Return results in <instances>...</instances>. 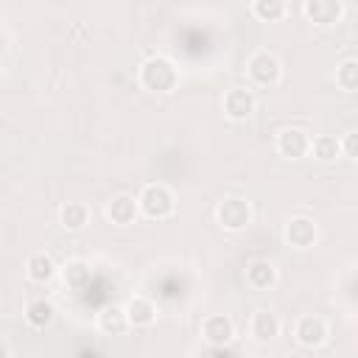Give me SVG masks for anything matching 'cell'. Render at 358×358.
I'll use <instances>...</instances> for the list:
<instances>
[{
    "mask_svg": "<svg viewBox=\"0 0 358 358\" xmlns=\"http://www.w3.org/2000/svg\"><path fill=\"white\" fill-rule=\"evenodd\" d=\"M59 224L67 232H81L90 224V207L84 201H64L59 207Z\"/></svg>",
    "mask_w": 358,
    "mask_h": 358,
    "instance_id": "obj_19",
    "label": "cell"
},
{
    "mask_svg": "<svg viewBox=\"0 0 358 358\" xmlns=\"http://www.w3.org/2000/svg\"><path fill=\"white\" fill-rule=\"evenodd\" d=\"M333 81H336V87H338L341 92H347V95L358 92V59H352V56L341 59V62L336 64V70H333Z\"/></svg>",
    "mask_w": 358,
    "mask_h": 358,
    "instance_id": "obj_20",
    "label": "cell"
},
{
    "mask_svg": "<svg viewBox=\"0 0 358 358\" xmlns=\"http://www.w3.org/2000/svg\"><path fill=\"white\" fill-rule=\"evenodd\" d=\"M59 274H62V282H64L67 288L81 291V288H87L90 280H92V266H90L87 260H81V257H73V260H67L64 266H59Z\"/></svg>",
    "mask_w": 358,
    "mask_h": 358,
    "instance_id": "obj_17",
    "label": "cell"
},
{
    "mask_svg": "<svg viewBox=\"0 0 358 358\" xmlns=\"http://www.w3.org/2000/svg\"><path fill=\"white\" fill-rule=\"evenodd\" d=\"M123 310H126V319H129V327H137V330H143V327H151L154 322H157V305L148 299V296H131V299H126V305H123Z\"/></svg>",
    "mask_w": 358,
    "mask_h": 358,
    "instance_id": "obj_15",
    "label": "cell"
},
{
    "mask_svg": "<svg viewBox=\"0 0 358 358\" xmlns=\"http://www.w3.org/2000/svg\"><path fill=\"white\" fill-rule=\"evenodd\" d=\"M137 199V213L148 221H165L176 213V196L168 185L162 182H148L143 190L134 196Z\"/></svg>",
    "mask_w": 358,
    "mask_h": 358,
    "instance_id": "obj_2",
    "label": "cell"
},
{
    "mask_svg": "<svg viewBox=\"0 0 358 358\" xmlns=\"http://www.w3.org/2000/svg\"><path fill=\"white\" fill-rule=\"evenodd\" d=\"M221 109L229 120L241 123V120H249L257 109V95L252 87H229L221 98Z\"/></svg>",
    "mask_w": 358,
    "mask_h": 358,
    "instance_id": "obj_5",
    "label": "cell"
},
{
    "mask_svg": "<svg viewBox=\"0 0 358 358\" xmlns=\"http://www.w3.org/2000/svg\"><path fill=\"white\" fill-rule=\"evenodd\" d=\"M252 218H255L252 204L243 196H224L215 204V224L224 232H243L252 224Z\"/></svg>",
    "mask_w": 358,
    "mask_h": 358,
    "instance_id": "obj_3",
    "label": "cell"
},
{
    "mask_svg": "<svg viewBox=\"0 0 358 358\" xmlns=\"http://www.w3.org/2000/svg\"><path fill=\"white\" fill-rule=\"evenodd\" d=\"M0 358H11V344L6 338H0Z\"/></svg>",
    "mask_w": 358,
    "mask_h": 358,
    "instance_id": "obj_24",
    "label": "cell"
},
{
    "mask_svg": "<svg viewBox=\"0 0 358 358\" xmlns=\"http://www.w3.org/2000/svg\"><path fill=\"white\" fill-rule=\"evenodd\" d=\"M302 14L308 22H313L316 28H330L336 22H341L344 17V3L341 0H305L302 3Z\"/></svg>",
    "mask_w": 358,
    "mask_h": 358,
    "instance_id": "obj_10",
    "label": "cell"
},
{
    "mask_svg": "<svg viewBox=\"0 0 358 358\" xmlns=\"http://www.w3.org/2000/svg\"><path fill=\"white\" fill-rule=\"evenodd\" d=\"M246 78L252 87H277L282 81V62L271 50H255L246 59Z\"/></svg>",
    "mask_w": 358,
    "mask_h": 358,
    "instance_id": "obj_4",
    "label": "cell"
},
{
    "mask_svg": "<svg viewBox=\"0 0 358 358\" xmlns=\"http://www.w3.org/2000/svg\"><path fill=\"white\" fill-rule=\"evenodd\" d=\"M22 319H25L28 327H34V330H45V327L56 319V305H53L48 296H34V299L25 302V308H22Z\"/></svg>",
    "mask_w": 358,
    "mask_h": 358,
    "instance_id": "obj_16",
    "label": "cell"
},
{
    "mask_svg": "<svg viewBox=\"0 0 358 358\" xmlns=\"http://www.w3.org/2000/svg\"><path fill=\"white\" fill-rule=\"evenodd\" d=\"M310 137L313 134L308 129H302V126H285L277 134V154L282 159H291V162L305 159L308 151H310Z\"/></svg>",
    "mask_w": 358,
    "mask_h": 358,
    "instance_id": "obj_6",
    "label": "cell"
},
{
    "mask_svg": "<svg viewBox=\"0 0 358 358\" xmlns=\"http://www.w3.org/2000/svg\"><path fill=\"white\" fill-rule=\"evenodd\" d=\"M338 145H341V157H347V159L358 157V134L355 131H347L344 137H338Z\"/></svg>",
    "mask_w": 358,
    "mask_h": 358,
    "instance_id": "obj_23",
    "label": "cell"
},
{
    "mask_svg": "<svg viewBox=\"0 0 358 358\" xmlns=\"http://www.w3.org/2000/svg\"><path fill=\"white\" fill-rule=\"evenodd\" d=\"M95 324H98V330H101L103 336H123L126 330H131L123 305H106V308H101Z\"/></svg>",
    "mask_w": 358,
    "mask_h": 358,
    "instance_id": "obj_18",
    "label": "cell"
},
{
    "mask_svg": "<svg viewBox=\"0 0 358 358\" xmlns=\"http://www.w3.org/2000/svg\"><path fill=\"white\" fill-rule=\"evenodd\" d=\"M327 336H330L327 322L322 316H316V313H305V316H299L294 322V338H296L299 347H308V350L322 347L327 341Z\"/></svg>",
    "mask_w": 358,
    "mask_h": 358,
    "instance_id": "obj_8",
    "label": "cell"
},
{
    "mask_svg": "<svg viewBox=\"0 0 358 358\" xmlns=\"http://www.w3.org/2000/svg\"><path fill=\"white\" fill-rule=\"evenodd\" d=\"M280 330H282L280 316L271 313V310H266V308H257V310L249 316V336H252L255 341H260V344L274 341V338L280 336Z\"/></svg>",
    "mask_w": 358,
    "mask_h": 358,
    "instance_id": "obj_11",
    "label": "cell"
},
{
    "mask_svg": "<svg viewBox=\"0 0 358 358\" xmlns=\"http://www.w3.org/2000/svg\"><path fill=\"white\" fill-rule=\"evenodd\" d=\"M277 280H280V271L266 257H257V260H252L246 266V285L252 291H271L277 285Z\"/></svg>",
    "mask_w": 358,
    "mask_h": 358,
    "instance_id": "obj_12",
    "label": "cell"
},
{
    "mask_svg": "<svg viewBox=\"0 0 358 358\" xmlns=\"http://www.w3.org/2000/svg\"><path fill=\"white\" fill-rule=\"evenodd\" d=\"M308 157L319 159V162H336L341 157V145H338V137L333 134H319V137H310V151Z\"/></svg>",
    "mask_w": 358,
    "mask_h": 358,
    "instance_id": "obj_21",
    "label": "cell"
},
{
    "mask_svg": "<svg viewBox=\"0 0 358 358\" xmlns=\"http://www.w3.org/2000/svg\"><path fill=\"white\" fill-rule=\"evenodd\" d=\"M106 218L115 224V227H129V224H134L137 221V199L134 196H129V193H117V196H112L109 201H106Z\"/></svg>",
    "mask_w": 358,
    "mask_h": 358,
    "instance_id": "obj_13",
    "label": "cell"
},
{
    "mask_svg": "<svg viewBox=\"0 0 358 358\" xmlns=\"http://www.w3.org/2000/svg\"><path fill=\"white\" fill-rule=\"evenodd\" d=\"M179 67L171 56L165 53H151L140 67H137V84L140 90L151 95H168L179 87Z\"/></svg>",
    "mask_w": 358,
    "mask_h": 358,
    "instance_id": "obj_1",
    "label": "cell"
},
{
    "mask_svg": "<svg viewBox=\"0 0 358 358\" xmlns=\"http://www.w3.org/2000/svg\"><path fill=\"white\" fill-rule=\"evenodd\" d=\"M282 238L291 249H310L319 241V227L310 215H294L282 227Z\"/></svg>",
    "mask_w": 358,
    "mask_h": 358,
    "instance_id": "obj_7",
    "label": "cell"
},
{
    "mask_svg": "<svg viewBox=\"0 0 358 358\" xmlns=\"http://www.w3.org/2000/svg\"><path fill=\"white\" fill-rule=\"evenodd\" d=\"M199 333L210 347H227L235 338V322L227 313H207L199 324Z\"/></svg>",
    "mask_w": 358,
    "mask_h": 358,
    "instance_id": "obj_9",
    "label": "cell"
},
{
    "mask_svg": "<svg viewBox=\"0 0 358 358\" xmlns=\"http://www.w3.org/2000/svg\"><path fill=\"white\" fill-rule=\"evenodd\" d=\"M56 274H59V266H56V260H53L50 252H31V255H28V260H25V277H28L31 282L45 285V282H50Z\"/></svg>",
    "mask_w": 358,
    "mask_h": 358,
    "instance_id": "obj_14",
    "label": "cell"
},
{
    "mask_svg": "<svg viewBox=\"0 0 358 358\" xmlns=\"http://www.w3.org/2000/svg\"><path fill=\"white\" fill-rule=\"evenodd\" d=\"M249 11H252L260 22H277V20L285 17L288 3H285V0H252Z\"/></svg>",
    "mask_w": 358,
    "mask_h": 358,
    "instance_id": "obj_22",
    "label": "cell"
}]
</instances>
